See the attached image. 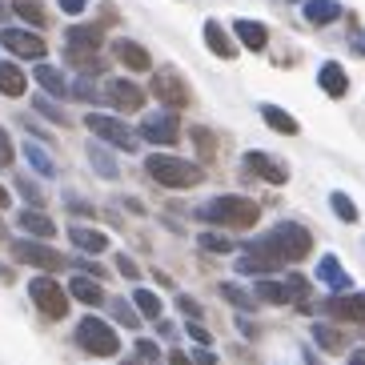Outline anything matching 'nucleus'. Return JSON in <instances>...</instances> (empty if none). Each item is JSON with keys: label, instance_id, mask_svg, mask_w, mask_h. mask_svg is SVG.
I'll return each instance as SVG.
<instances>
[{"label": "nucleus", "instance_id": "f257e3e1", "mask_svg": "<svg viewBox=\"0 0 365 365\" xmlns=\"http://www.w3.org/2000/svg\"><path fill=\"white\" fill-rule=\"evenodd\" d=\"M201 221L209 225H225V229H253L261 221V205L249 197H213L197 209Z\"/></svg>", "mask_w": 365, "mask_h": 365}, {"label": "nucleus", "instance_id": "f03ea898", "mask_svg": "<svg viewBox=\"0 0 365 365\" xmlns=\"http://www.w3.org/2000/svg\"><path fill=\"white\" fill-rule=\"evenodd\" d=\"M145 173L157 185H165V189H193L205 177L201 165L185 161V157H173V153H153V157H145Z\"/></svg>", "mask_w": 365, "mask_h": 365}, {"label": "nucleus", "instance_id": "7ed1b4c3", "mask_svg": "<svg viewBox=\"0 0 365 365\" xmlns=\"http://www.w3.org/2000/svg\"><path fill=\"white\" fill-rule=\"evenodd\" d=\"M76 345L93 357H113L120 349V337L101 317H81V325H76Z\"/></svg>", "mask_w": 365, "mask_h": 365}, {"label": "nucleus", "instance_id": "20e7f679", "mask_svg": "<svg viewBox=\"0 0 365 365\" xmlns=\"http://www.w3.org/2000/svg\"><path fill=\"white\" fill-rule=\"evenodd\" d=\"M269 241L277 245L281 261H301V257H309V249H313L309 229L297 225V221H281V225L269 233Z\"/></svg>", "mask_w": 365, "mask_h": 365}, {"label": "nucleus", "instance_id": "39448f33", "mask_svg": "<svg viewBox=\"0 0 365 365\" xmlns=\"http://www.w3.org/2000/svg\"><path fill=\"white\" fill-rule=\"evenodd\" d=\"M29 297H33V305L44 313V317H53V322H61V317L68 313V293L61 289L53 277H33Z\"/></svg>", "mask_w": 365, "mask_h": 365}, {"label": "nucleus", "instance_id": "423d86ee", "mask_svg": "<svg viewBox=\"0 0 365 365\" xmlns=\"http://www.w3.org/2000/svg\"><path fill=\"white\" fill-rule=\"evenodd\" d=\"M85 125H88V133H93L97 140H108V145H117V149H137V133H133L125 120L105 117V113H88Z\"/></svg>", "mask_w": 365, "mask_h": 365}, {"label": "nucleus", "instance_id": "0eeeda50", "mask_svg": "<svg viewBox=\"0 0 365 365\" xmlns=\"http://www.w3.org/2000/svg\"><path fill=\"white\" fill-rule=\"evenodd\" d=\"M153 97L161 101L169 113H177V108H189V101H193V93H189V85L181 81V73H173V68H161V73L153 76Z\"/></svg>", "mask_w": 365, "mask_h": 365}, {"label": "nucleus", "instance_id": "6e6552de", "mask_svg": "<svg viewBox=\"0 0 365 365\" xmlns=\"http://www.w3.org/2000/svg\"><path fill=\"white\" fill-rule=\"evenodd\" d=\"M12 257L21 261V265H33V269H65V257L56 253L53 245H44V241H29V237H21V241H12Z\"/></svg>", "mask_w": 365, "mask_h": 365}, {"label": "nucleus", "instance_id": "1a4fd4ad", "mask_svg": "<svg viewBox=\"0 0 365 365\" xmlns=\"http://www.w3.org/2000/svg\"><path fill=\"white\" fill-rule=\"evenodd\" d=\"M0 44H4L12 56H24V61H41V56L48 53V44L36 33H29V29H4V33H0Z\"/></svg>", "mask_w": 365, "mask_h": 365}, {"label": "nucleus", "instance_id": "9d476101", "mask_svg": "<svg viewBox=\"0 0 365 365\" xmlns=\"http://www.w3.org/2000/svg\"><path fill=\"white\" fill-rule=\"evenodd\" d=\"M177 133H181V125H177V113H149V117L140 120V137L149 140V145H173L177 140Z\"/></svg>", "mask_w": 365, "mask_h": 365}, {"label": "nucleus", "instance_id": "9b49d317", "mask_svg": "<svg viewBox=\"0 0 365 365\" xmlns=\"http://www.w3.org/2000/svg\"><path fill=\"white\" fill-rule=\"evenodd\" d=\"M101 97H105L113 108H120V113H137V108L145 105V93H140L133 81H125V76H113V81H105V93H101Z\"/></svg>", "mask_w": 365, "mask_h": 365}, {"label": "nucleus", "instance_id": "f8f14e48", "mask_svg": "<svg viewBox=\"0 0 365 365\" xmlns=\"http://www.w3.org/2000/svg\"><path fill=\"white\" fill-rule=\"evenodd\" d=\"M245 169L253 173V177H261V181L269 185H285L289 181V169H285V161H277V157H269V153H245Z\"/></svg>", "mask_w": 365, "mask_h": 365}, {"label": "nucleus", "instance_id": "ddd939ff", "mask_svg": "<svg viewBox=\"0 0 365 365\" xmlns=\"http://www.w3.org/2000/svg\"><path fill=\"white\" fill-rule=\"evenodd\" d=\"M325 313L333 322H365V293H337L325 301Z\"/></svg>", "mask_w": 365, "mask_h": 365}, {"label": "nucleus", "instance_id": "4468645a", "mask_svg": "<svg viewBox=\"0 0 365 365\" xmlns=\"http://www.w3.org/2000/svg\"><path fill=\"white\" fill-rule=\"evenodd\" d=\"M113 56H117L129 73H145V68H153L149 48H145V44H137V41H125V36H120V41H113Z\"/></svg>", "mask_w": 365, "mask_h": 365}, {"label": "nucleus", "instance_id": "2eb2a0df", "mask_svg": "<svg viewBox=\"0 0 365 365\" xmlns=\"http://www.w3.org/2000/svg\"><path fill=\"white\" fill-rule=\"evenodd\" d=\"M65 44L68 53H97L105 44V33H101V24H73L65 33Z\"/></svg>", "mask_w": 365, "mask_h": 365}, {"label": "nucleus", "instance_id": "dca6fc26", "mask_svg": "<svg viewBox=\"0 0 365 365\" xmlns=\"http://www.w3.org/2000/svg\"><path fill=\"white\" fill-rule=\"evenodd\" d=\"M317 281H322L325 289H333V293H349V273L341 269V261L333 257V253H325L322 261H317Z\"/></svg>", "mask_w": 365, "mask_h": 365}, {"label": "nucleus", "instance_id": "f3484780", "mask_svg": "<svg viewBox=\"0 0 365 365\" xmlns=\"http://www.w3.org/2000/svg\"><path fill=\"white\" fill-rule=\"evenodd\" d=\"M317 85H322V93H329V97L337 101V97L349 93V76H345V68L337 65V61H325V65L317 68Z\"/></svg>", "mask_w": 365, "mask_h": 365}, {"label": "nucleus", "instance_id": "a211bd4d", "mask_svg": "<svg viewBox=\"0 0 365 365\" xmlns=\"http://www.w3.org/2000/svg\"><path fill=\"white\" fill-rule=\"evenodd\" d=\"M233 33L241 36V44H245L249 53H261V48L269 44L265 24H257V21H233Z\"/></svg>", "mask_w": 365, "mask_h": 365}, {"label": "nucleus", "instance_id": "6ab92c4d", "mask_svg": "<svg viewBox=\"0 0 365 365\" xmlns=\"http://www.w3.org/2000/svg\"><path fill=\"white\" fill-rule=\"evenodd\" d=\"M68 237H73V245H76V249H85V253H105V249H108V237L101 233V229L73 225V229H68Z\"/></svg>", "mask_w": 365, "mask_h": 365}, {"label": "nucleus", "instance_id": "aec40b11", "mask_svg": "<svg viewBox=\"0 0 365 365\" xmlns=\"http://www.w3.org/2000/svg\"><path fill=\"white\" fill-rule=\"evenodd\" d=\"M36 85L44 88V93H48V97H68V85H65V73H61V68H53V65H36Z\"/></svg>", "mask_w": 365, "mask_h": 365}, {"label": "nucleus", "instance_id": "412c9836", "mask_svg": "<svg viewBox=\"0 0 365 365\" xmlns=\"http://www.w3.org/2000/svg\"><path fill=\"white\" fill-rule=\"evenodd\" d=\"M205 44L213 48V56L233 61V41H229V33L221 29V21H205Z\"/></svg>", "mask_w": 365, "mask_h": 365}, {"label": "nucleus", "instance_id": "4be33fe9", "mask_svg": "<svg viewBox=\"0 0 365 365\" xmlns=\"http://www.w3.org/2000/svg\"><path fill=\"white\" fill-rule=\"evenodd\" d=\"M261 117H265V125L273 133H281V137H297V120H293L281 105H261Z\"/></svg>", "mask_w": 365, "mask_h": 365}, {"label": "nucleus", "instance_id": "5701e85b", "mask_svg": "<svg viewBox=\"0 0 365 365\" xmlns=\"http://www.w3.org/2000/svg\"><path fill=\"white\" fill-rule=\"evenodd\" d=\"M24 85H29V76L12 65V61H0V93L4 97H24Z\"/></svg>", "mask_w": 365, "mask_h": 365}, {"label": "nucleus", "instance_id": "b1692460", "mask_svg": "<svg viewBox=\"0 0 365 365\" xmlns=\"http://www.w3.org/2000/svg\"><path fill=\"white\" fill-rule=\"evenodd\" d=\"M337 16H341L337 0H305V21L309 24H333Z\"/></svg>", "mask_w": 365, "mask_h": 365}, {"label": "nucleus", "instance_id": "393cba45", "mask_svg": "<svg viewBox=\"0 0 365 365\" xmlns=\"http://www.w3.org/2000/svg\"><path fill=\"white\" fill-rule=\"evenodd\" d=\"M16 225L24 229V233H33V237H53L56 233V225H53V217H44V213H36V209H24L21 217H16Z\"/></svg>", "mask_w": 365, "mask_h": 365}, {"label": "nucleus", "instance_id": "a878e982", "mask_svg": "<svg viewBox=\"0 0 365 365\" xmlns=\"http://www.w3.org/2000/svg\"><path fill=\"white\" fill-rule=\"evenodd\" d=\"M65 293L76 301H85V305H105V289H101L93 277H73V285H68Z\"/></svg>", "mask_w": 365, "mask_h": 365}, {"label": "nucleus", "instance_id": "bb28decb", "mask_svg": "<svg viewBox=\"0 0 365 365\" xmlns=\"http://www.w3.org/2000/svg\"><path fill=\"white\" fill-rule=\"evenodd\" d=\"M88 161H93V169H97L101 177H108V181H113V177H120L117 161H113V153L101 149V140H93V145H88Z\"/></svg>", "mask_w": 365, "mask_h": 365}, {"label": "nucleus", "instance_id": "cd10ccee", "mask_svg": "<svg viewBox=\"0 0 365 365\" xmlns=\"http://www.w3.org/2000/svg\"><path fill=\"white\" fill-rule=\"evenodd\" d=\"M24 157H29V165H33L41 177H56V165H53V157L36 145V140H24Z\"/></svg>", "mask_w": 365, "mask_h": 365}, {"label": "nucleus", "instance_id": "c85d7f7f", "mask_svg": "<svg viewBox=\"0 0 365 365\" xmlns=\"http://www.w3.org/2000/svg\"><path fill=\"white\" fill-rule=\"evenodd\" d=\"M257 301H265V305H289V289L285 285H277V281H261L257 285Z\"/></svg>", "mask_w": 365, "mask_h": 365}, {"label": "nucleus", "instance_id": "c756f323", "mask_svg": "<svg viewBox=\"0 0 365 365\" xmlns=\"http://www.w3.org/2000/svg\"><path fill=\"white\" fill-rule=\"evenodd\" d=\"M133 301H137V313H140V317H153V322L161 317V297H157L153 289H137V293H133Z\"/></svg>", "mask_w": 365, "mask_h": 365}, {"label": "nucleus", "instance_id": "7c9ffc66", "mask_svg": "<svg viewBox=\"0 0 365 365\" xmlns=\"http://www.w3.org/2000/svg\"><path fill=\"white\" fill-rule=\"evenodd\" d=\"M313 341H317V345H322V349H329V354H337V349H341V333H337V329H333V325H313Z\"/></svg>", "mask_w": 365, "mask_h": 365}, {"label": "nucleus", "instance_id": "2f4dec72", "mask_svg": "<svg viewBox=\"0 0 365 365\" xmlns=\"http://www.w3.org/2000/svg\"><path fill=\"white\" fill-rule=\"evenodd\" d=\"M12 9H16V16H24L29 24H44V21H48V12H44L41 0H16Z\"/></svg>", "mask_w": 365, "mask_h": 365}, {"label": "nucleus", "instance_id": "473e14b6", "mask_svg": "<svg viewBox=\"0 0 365 365\" xmlns=\"http://www.w3.org/2000/svg\"><path fill=\"white\" fill-rule=\"evenodd\" d=\"M329 205H333V213L341 217L345 225H354V221H357V205L349 201V197H345L341 189H337V193H329Z\"/></svg>", "mask_w": 365, "mask_h": 365}, {"label": "nucleus", "instance_id": "72a5a7b5", "mask_svg": "<svg viewBox=\"0 0 365 365\" xmlns=\"http://www.w3.org/2000/svg\"><path fill=\"white\" fill-rule=\"evenodd\" d=\"M68 65L81 68V73H88V76H97L101 68H105V61H101L97 53H68Z\"/></svg>", "mask_w": 365, "mask_h": 365}, {"label": "nucleus", "instance_id": "f704fd0d", "mask_svg": "<svg viewBox=\"0 0 365 365\" xmlns=\"http://www.w3.org/2000/svg\"><path fill=\"white\" fill-rule=\"evenodd\" d=\"M33 108H36V113H41V117H48V120H53V125H68L65 108L56 105L53 97H36V101H33Z\"/></svg>", "mask_w": 365, "mask_h": 365}, {"label": "nucleus", "instance_id": "c9c22d12", "mask_svg": "<svg viewBox=\"0 0 365 365\" xmlns=\"http://www.w3.org/2000/svg\"><path fill=\"white\" fill-rule=\"evenodd\" d=\"M201 249H209V253H233V237H221V233H201Z\"/></svg>", "mask_w": 365, "mask_h": 365}, {"label": "nucleus", "instance_id": "e433bc0d", "mask_svg": "<svg viewBox=\"0 0 365 365\" xmlns=\"http://www.w3.org/2000/svg\"><path fill=\"white\" fill-rule=\"evenodd\" d=\"M221 297H225V301H233L237 309H253V297H249L245 289H237V285H229V281L221 285Z\"/></svg>", "mask_w": 365, "mask_h": 365}, {"label": "nucleus", "instance_id": "4c0bfd02", "mask_svg": "<svg viewBox=\"0 0 365 365\" xmlns=\"http://www.w3.org/2000/svg\"><path fill=\"white\" fill-rule=\"evenodd\" d=\"M108 305H113V317H117L120 325H129V329H137V313H133L129 305H125V301L117 297V301H108Z\"/></svg>", "mask_w": 365, "mask_h": 365}, {"label": "nucleus", "instance_id": "58836bf2", "mask_svg": "<svg viewBox=\"0 0 365 365\" xmlns=\"http://www.w3.org/2000/svg\"><path fill=\"white\" fill-rule=\"evenodd\" d=\"M189 137H193V145L205 153V157H213V133H209V129H201V125H193V133H189Z\"/></svg>", "mask_w": 365, "mask_h": 365}, {"label": "nucleus", "instance_id": "ea45409f", "mask_svg": "<svg viewBox=\"0 0 365 365\" xmlns=\"http://www.w3.org/2000/svg\"><path fill=\"white\" fill-rule=\"evenodd\" d=\"M185 333H189V337H193V341L201 345V349H209V345H213V333L205 329L201 322H189V329H185Z\"/></svg>", "mask_w": 365, "mask_h": 365}, {"label": "nucleus", "instance_id": "a19ab883", "mask_svg": "<svg viewBox=\"0 0 365 365\" xmlns=\"http://www.w3.org/2000/svg\"><path fill=\"white\" fill-rule=\"evenodd\" d=\"M137 357H140V361H149V365H157V361H161V349L140 337V341H137Z\"/></svg>", "mask_w": 365, "mask_h": 365}, {"label": "nucleus", "instance_id": "79ce46f5", "mask_svg": "<svg viewBox=\"0 0 365 365\" xmlns=\"http://www.w3.org/2000/svg\"><path fill=\"white\" fill-rule=\"evenodd\" d=\"M237 269H241V273H249V277L269 273V265H265V261H257V257H241V261H237Z\"/></svg>", "mask_w": 365, "mask_h": 365}, {"label": "nucleus", "instance_id": "37998d69", "mask_svg": "<svg viewBox=\"0 0 365 365\" xmlns=\"http://www.w3.org/2000/svg\"><path fill=\"white\" fill-rule=\"evenodd\" d=\"M117 269H120V277H129V281H137V273H140L129 253H117Z\"/></svg>", "mask_w": 365, "mask_h": 365}, {"label": "nucleus", "instance_id": "c03bdc74", "mask_svg": "<svg viewBox=\"0 0 365 365\" xmlns=\"http://www.w3.org/2000/svg\"><path fill=\"white\" fill-rule=\"evenodd\" d=\"M68 93H73V97H81V101H97V88L88 85V81H76V85H68Z\"/></svg>", "mask_w": 365, "mask_h": 365}, {"label": "nucleus", "instance_id": "a18cd8bd", "mask_svg": "<svg viewBox=\"0 0 365 365\" xmlns=\"http://www.w3.org/2000/svg\"><path fill=\"white\" fill-rule=\"evenodd\" d=\"M16 189H21V193L29 197V201H33V205H44V201H41V189H36V185L29 181V177H21V181H16Z\"/></svg>", "mask_w": 365, "mask_h": 365}, {"label": "nucleus", "instance_id": "49530a36", "mask_svg": "<svg viewBox=\"0 0 365 365\" xmlns=\"http://www.w3.org/2000/svg\"><path fill=\"white\" fill-rule=\"evenodd\" d=\"M12 165V140H9V133L0 129V169H9Z\"/></svg>", "mask_w": 365, "mask_h": 365}, {"label": "nucleus", "instance_id": "de8ad7c7", "mask_svg": "<svg viewBox=\"0 0 365 365\" xmlns=\"http://www.w3.org/2000/svg\"><path fill=\"white\" fill-rule=\"evenodd\" d=\"M189 361L193 365H217V357H213V349H201V345H197V354L189 357Z\"/></svg>", "mask_w": 365, "mask_h": 365}, {"label": "nucleus", "instance_id": "09e8293b", "mask_svg": "<svg viewBox=\"0 0 365 365\" xmlns=\"http://www.w3.org/2000/svg\"><path fill=\"white\" fill-rule=\"evenodd\" d=\"M61 9H65L68 16H76V12H85V9H88V0H61Z\"/></svg>", "mask_w": 365, "mask_h": 365}, {"label": "nucleus", "instance_id": "8fccbe9b", "mask_svg": "<svg viewBox=\"0 0 365 365\" xmlns=\"http://www.w3.org/2000/svg\"><path fill=\"white\" fill-rule=\"evenodd\" d=\"M177 305H181V313H189L193 322H197V317H201V309H197V301H193V297H181V301H177Z\"/></svg>", "mask_w": 365, "mask_h": 365}, {"label": "nucleus", "instance_id": "3c124183", "mask_svg": "<svg viewBox=\"0 0 365 365\" xmlns=\"http://www.w3.org/2000/svg\"><path fill=\"white\" fill-rule=\"evenodd\" d=\"M157 333H161V337H173V333H177V329H173L169 322H157Z\"/></svg>", "mask_w": 365, "mask_h": 365}, {"label": "nucleus", "instance_id": "603ef678", "mask_svg": "<svg viewBox=\"0 0 365 365\" xmlns=\"http://www.w3.org/2000/svg\"><path fill=\"white\" fill-rule=\"evenodd\" d=\"M169 365H193V361H189L185 354H169Z\"/></svg>", "mask_w": 365, "mask_h": 365}, {"label": "nucleus", "instance_id": "864d4df0", "mask_svg": "<svg viewBox=\"0 0 365 365\" xmlns=\"http://www.w3.org/2000/svg\"><path fill=\"white\" fill-rule=\"evenodd\" d=\"M349 365H365V349H354V354H349Z\"/></svg>", "mask_w": 365, "mask_h": 365}, {"label": "nucleus", "instance_id": "5fc2aeb1", "mask_svg": "<svg viewBox=\"0 0 365 365\" xmlns=\"http://www.w3.org/2000/svg\"><path fill=\"white\" fill-rule=\"evenodd\" d=\"M4 205H9V189H4V185H0V209H4Z\"/></svg>", "mask_w": 365, "mask_h": 365}, {"label": "nucleus", "instance_id": "6e6d98bb", "mask_svg": "<svg viewBox=\"0 0 365 365\" xmlns=\"http://www.w3.org/2000/svg\"><path fill=\"white\" fill-rule=\"evenodd\" d=\"M354 48H357V53H365V36H357V41H354Z\"/></svg>", "mask_w": 365, "mask_h": 365}, {"label": "nucleus", "instance_id": "4d7b16f0", "mask_svg": "<svg viewBox=\"0 0 365 365\" xmlns=\"http://www.w3.org/2000/svg\"><path fill=\"white\" fill-rule=\"evenodd\" d=\"M125 365H137V357H133V361H125Z\"/></svg>", "mask_w": 365, "mask_h": 365}, {"label": "nucleus", "instance_id": "13d9d810", "mask_svg": "<svg viewBox=\"0 0 365 365\" xmlns=\"http://www.w3.org/2000/svg\"><path fill=\"white\" fill-rule=\"evenodd\" d=\"M0 16H4V9H0Z\"/></svg>", "mask_w": 365, "mask_h": 365}, {"label": "nucleus", "instance_id": "bf43d9fd", "mask_svg": "<svg viewBox=\"0 0 365 365\" xmlns=\"http://www.w3.org/2000/svg\"><path fill=\"white\" fill-rule=\"evenodd\" d=\"M0 229H4V225H0Z\"/></svg>", "mask_w": 365, "mask_h": 365}]
</instances>
